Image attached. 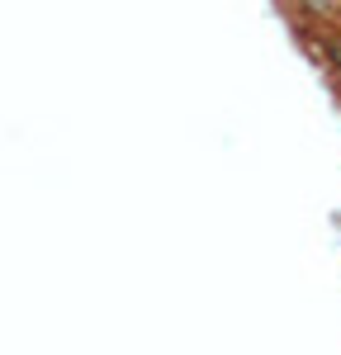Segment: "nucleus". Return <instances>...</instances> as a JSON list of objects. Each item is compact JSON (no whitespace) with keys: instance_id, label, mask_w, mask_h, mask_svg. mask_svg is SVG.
<instances>
[]
</instances>
